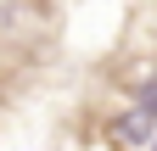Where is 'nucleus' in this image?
Instances as JSON below:
<instances>
[{"label": "nucleus", "instance_id": "obj_1", "mask_svg": "<svg viewBox=\"0 0 157 151\" xmlns=\"http://www.w3.org/2000/svg\"><path fill=\"white\" fill-rule=\"evenodd\" d=\"M140 112H146V118L157 123V84H151V90H146V95H140Z\"/></svg>", "mask_w": 157, "mask_h": 151}]
</instances>
